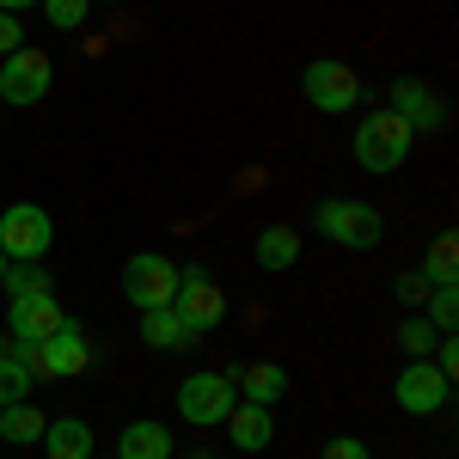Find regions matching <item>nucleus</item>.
<instances>
[{
  "label": "nucleus",
  "mask_w": 459,
  "mask_h": 459,
  "mask_svg": "<svg viewBox=\"0 0 459 459\" xmlns=\"http://www.w3.org/2000/svg\"><path fill=\"white\" fill-rule=\"evenodd\" d=\"M417 147V129L398 117V110H368L355 123V166L361 172H398Z\"/></svg>",
  "instance_id": "f257e3e1"
},
{
  "label": "nucleus",
  "mask_w": 459,
  "mask_h": 459,
  "mask_svg": "<svg viewBox=\"0 0 459 459\" xmlns=\"http://www.w3.org/2000/svg\"><path fill=\"white\" fill-rule=\"evenodd\" d=\"M313 227L325 233V239L350 246V251H374L380 239H386L380 209H374V203H350V196H325V203L313 209Z\"/></svg>",
  "instance_id": "f03ea898"
},
{
  "label": "nucleus",
  "mask_w": 459,
  "mask_h": 459,
  "mask_svg": "<svg viewBox=\"0 0 459 459\" xmlns=\"http://www.w3.org/2000/svg\"><path fill=\"white\" fill-rule=\"evenodd\" d=\"M56 246V227H49V209L37 203H13L0 214V251L6 264H43V251Z\"/></svg>",
  "instance_id": "7ed1b4c3"
},
{
  "label": "nucleus",
  "mask_w": 459,
  "mask_h": 459,
  "mask_svg": "<svg viewBox=\"0 0 459 459\" xmlns=\"http://www.w3.org/2000/svg\"><path fill=\"white\" fill-rule=\"evenodd\" d=\"M239 404V386L227 380V374H190L184 386H178V417L184 423H196V429H221L227 423V411Z\"/></svg>",
  "instance_id": "20e7f679"
},
{
  "label": "nucleus",
  "mask_w": 459,
  "mask_h": 459,
  "mask_svg": "<svg viewBox=\"0 0 459 459\" xmlns=\"http://www.w3.org/2000/svg\"><path fill=\"white\" fill-rule=\"evenodd\" d=\"M123 294H129V307H142V313H153V307H172V294H178V264H166L160 251H135V257L123 264Z\"/></svg>",
  "instance_id": "39448f33"
},
{
  "label": "nucleus",
  "mask_w": 459,
  "mask_h": 459,
  "mask_svg": "<svg viewBox=\"0 0 459 459\" xmlns=\"http://www.w3.org/2000/svg\"><path fill=\"white\" fill-rule=\"evenodd\" d=\"M300 86H307V105L325 110V117H337V110H355L361 105V80H355L343 62H307V74H300Z\"/></svg>",
  "instance_id": "423d86ee"
},
{
  "label": "nucleus",
  "mask_w": 459,
  "mask_h": 459,
  "mask_svg": "<svg viewBox=\"0 0 459 459\" xmlns=\"http://www.w3.org/2000/svg\"><path fill=\"white\" fill-rule=\"evenodd\" d=\"M172 313L190 325V331H214L227 318V294L209 282V270H178V294H172Z\"/></svg>",
  "instance_id": "0eeeda50"
},
{
  "label": "nucleus",
  "mask_w": 459,
  "mask_h": 459,
  "mask_svg": "<svg viewBox=\"0 0 459 459\" xmlns=\"http://www.w3.org/2000/svg\"><path fill=\"white\" fill-rule=\"evenodd\" d=\"M49 80H56V68H49L43 49H13V56L0 62V99H6V105H37V99L49 92Z\"/></svg>",
  "instance_id": "6e6552de"
},
{
  "label": "nucleus",
  "mask_w": 459,
  "mask_h": 459,
  "mask_svg": "<svg viewBox=\"0 0 459 459\" xmlns=\"http://www.w3.org/2000/svg\"><path fill=\"white\" fill-rule=\"evenodd\" d=\"M392 398H398V404H404L411 417H435V411H441V404L454 398V380H447V374H441L435 361H411V368H404V374L392 380Z\"/></svg>",
  "instance_id": "1a4fd4ad"
},
{
  "label": "nucleus",
  "mask_w": 459,
  "mask_h": 459,
  "mask_svg": "<svg viewBox=\"0 0 459 459\" xmlns=\"http://www.w3.org/2000/svg\"><path fill=\"white\" fill-rule=\"evenodd\" d=\"M386 110H398V117L417 129V135H435V129L447 123V105L435 99V86L411 80V74H404V80H392V105H386Z\"/></svg>",
  "instance_id": "9d476101"
},
{
  "label": "nucleus",
  "mask_w": 459,
  "mask_h": 459,
  "mask_svg": "<svg viewBox=\"0 0 459 459\" xmlns=\"http://www.w3.org/2000/svg\"><path fill=\"white\" fill-rule=\"evenodd\" d=\"M86 361H92L86 331H80L74 318H62V331H49V337H43V380H74Z\"/></svg>",
  "instance_id": "9b49d317"
},
{
  "label": "nucleus",
  "mask_w": 459,
  "mask_h": 459,
  "mask_svg": "<svg viewBox=\"0 0 459 459\" xmlns=\"http://www.w3.org/2000/svg\"><path fill=\"white\" fill-rule=\"evenodd\" d=\"M62 307H56V294H19L13 307H6V331L13 337H25V343H43L49 331H62Z\"/></svg>",
  "instance_id": "f8f14e48"
},
{
  "label": "nucleus",
  "mask_w": 459,
  "mask_h": 459,
  "mask_svg": "<svg viewBox=\"0 0 459 459\" xmlns=\"http://www.w3.org/2000/svg\"><path fill=\"white\" fill-rule=\"evenodd\" d=\"M117 459H172V429L153 417H135L117 435Z\"/></svg>",
  "instance_id": "ddd939ff"
},
{
  "label": "nucleus",
  "mask_w": 459,
  "mask_h": 459,
  "mask_svg": "<svg viewBox=\"0 0 459 459\" xmlns=\"http://www.w3.org/2000/svg\"><path fill=\"white\" fill-rule=\"evenodd\" d=\"M227 435H233V447H239V454H264V447H270V435H276L270 404H233V411H227Z\"/></svg>",
  "instance_id": "4468645a"
},
{
  "label": "nucleus",
  "mask_w": 459,
  "mask_h": 459,
  "mask_svg": "<svg viewBox=\"0 0 459 459\" xmlns=\"http://www.w3.org/2000/svg\"><path fill=\"white\" fill-rule=\"evenodd\" d=\"M142 337L153 343V350H196V343H203V331H190V325H184L172 307H153V313H142Z\"/></svg>",
  "instance_id": "2eb2a0df"
},
{
  "label": "nucleus",
  "mask_w": 459,
  "mask_h": 459,
  "mask_svg": "<svg viewBox=\"0 0 459 459\" xmlns=\"http://www.w3.org/2000/svg\"><path fill=\"white\" fill-rule=\"evenodd\" d=\"M227 380L246 392L251 404H276V398L288 392V374L276 368V361H257V368H227Z\"/></svg>",
  "instance_id": "dca6fc26"
},
{
  "label": "nucleus",
  "mask_w": 459,
  "mask_h": 459,
  "mask_svg": "<svg viewBox=\"0 0 459 459\" xmlns=\"http://www.w3.org/2000/svg\"><path fill=\"white\" fill-rule=\"evenodd\" d=\"M43 447H49V459H92V429L80 417H56L43 429Z\"/></svg>",
  "instance_id": "f3484780"
},
{
  "label": "nucleus",
  "mask_w": 459,
  "mask_h": 459,
  "mask_svg": "<svg viewBox=\"0 0 459 459\" xmlns=\"http://www.w3.org/2000/svg\"><path fill=\"white\" fill-rule=\"evenodd\" d=\"M43 429H49V417L37 411V404H0V441H13V447H31V441H43Z\"/></svg>",
  "instance_id": "a211bd4d"
},
{
  "label": "nucleus",
  "mask_w": 459,
  "mask_h": 459,
  "mask_svg": "<svg viewBox=\"0 0 459 459\" xmlns=\"http://www.w3.org/2000/svg\"><path fill=\"white\" fill-rule=\"evenodd\" d=\"M300 257V233L294 227H264L257 233V270H288Z\"/></svg>",
  "instance_id": "6ab92c4d"
},
{
  "label": "nucleus",
  "mask_w": 459,
  "mask_h": 459,
  "mask_svg": "<svg viewBox=\"0 0 459 459\" xmlns=\"http://www.w3.org/2000/svg\"><path fill=\"white\" fill-rule=\"evenodd\" d=\"M423 318L441 331V337L459 325V294H454V282H435V288H429V313H423Z\"/></svg>",
  "instance_id": "aec40b11"
},
{
  "label": "nucleus",
  "mask_w": 459,
  "mask_h": 459,
  "mask_svg": "<svg viewBox=\"0 0 459 459\" xmlns=\"http://www.w3.org/2000/svg\"><path fill=\"white\" fill-rule=\"evenodd\" d=\"M0 288H6V300H19V294H49V276H43V264H13V270L0 276Z\"/></svg>",
  "instance_id": "412c9836"
},
{
  "label": "nucleus",
  "mask_w": 459,
  "mask_h": 459,
  "mask_svg": "<svg viewBox=\"0 0 459 459\" xmlns=\"http://www.w3.org/2000/svg\"><path fill=\"white\" fill-rule=\"evenodd\" d=\"M435 337H441V331H435L429 318H404V325H398V343H404V355H411V361H429Z\"/></svg>",
  "instance_id": "4be33fe9"
},
{
  "label": "nucleus",
  "mask_w": 459,
  "mask_h": 459,
  "mask_svg": "<svg viewBox=\"0 0 459 459\" xmlns=\"http://www.w3.org/2000/svg\"><path fill=\"white\" fill-rule=\"evenodd\" d=\"M423 276H429V282H454V276H459V246L447 239V233H441V239L429 246V264H423Z\"/></svg>",
  "instance_id": "5701e85b"
},
{
  "label": "nucleus",
  "mask_w": 459,
  "mask_h": 459,
  "mask_svg": "<svg viewBox=\"0 0 459 459\" xmlns=\"http://www.w3.org/2000/svg\"><path fill=\"white\" fill-rule=\"evenodd\" d=\"M43 13H49V25L56 31H80L86 25V13H92V0H37Z\"/></svg>",
  "instance_id": "b1692460"
},
{
  "label": "nucleus",
  "mask_w": 459,
  "mask_h": 459,
  "mask_svg": "<svg viewBox=\"0 0 459 459\" xmlns=\"http://www.w3.org/2000/svg\"><path fill=\"white\" fill-rule=\"evenodd\" d=\"M19 398H31V368H19L13 355L0 361V404H19Z\"/></svg>",
  "instance_id": "393cba45"
},
{
  "label": "nucleus",
  "mask_w": 459,
  "mask_h": 459,
  "mask_svg": "<svg viewBox=\"0 0 459 459\" xmlns=\"http://www.w3.org/2000/svg\"><path fill=\"white\" fill-rule=\"evenodd\" d=\"M318 459H374L368 441H355V435H337V441H325V454Z\"/></svg>",
  "instance_id": "a878e982"
},
{
  "label": "nucleus",
  "mask_w": 459,
  "mask_h": 459,
  "mask_svg": "<svg viewBox=\"0 0 459 459\" xmlns=\"http://www.w3.org/2000/svg\"><path fill=\"white\" fill-rule=\"evenodd\" d=\"M435 368H441L447 380L459 374V343H454V331H447V337H435Z\"/></svg>",
  "instance_id": "bb28decb"
},
{
  "label": "nucleus",
  "mask_w": 459,
  "mask_h": 459,
  "mask_svg": "<svg viewBox=\"0 0 459 459\" xmlns=\"http://www.w3.org/2000/svg\"><path fill=\"white\" fill-rule=\"evenodd\" d=\"M429 288H435V282H429L423 270H411V276H398V300H411V307H417V300H429Z\"/></svg>",
  "instance_id": "cd10ccee"
},
{
  "label": "nucleus",
  "mask_w": 459,
  "mask_h": 459,
  "mask_svg": "<svg viewBox=\"0 0 459 459\" xmlns=\"http://www.w3.org/2000/svg\"><path fill=\"white\" fill-rule=\"evenodd\" d=\"M19 19H13V13H0V56H13V49H25V43H19Z\"/></svg>",
  "instance_id": "c85d7f7f"
},
{
  "label": "nucleus",
  "mask_w": 459,
  "mask_h": 459,
  "mask_svg": "<svg viewBox=\"0 0 459 459\" xmlns=\"http://www.w3.org/2000/svg\"><path fill=\"white\" fill-rule=\"evenodd\" d=\"M25 6H37V0H0V13H25Z\"/></svg>",
  "instance_id": "c756f323"
},
{
  "label": "nucleus",
  "mask_w": 459,
  "mask_h": 459,
  "mask_svg": "<svg viewBox=\"0 0 459 459\" xmlns=\"http://www.w3.org/2000/svg\"><path fill=\"white\" fill-rule=\"evenodd\" d=\"M0 276H6V251H0Z\"/></svg>",
  "instance_id": "7c9ffc66"
},
{
  "label": "nucleus",
  "mask_w": 459,
  "mask_h": 459,
  "mask_svg": "<svg viewBox=\"0 0 459 459\" xmlns=\"http://www.w3.org/2000/svg\"><path fill=\"white\" fill-rule=\"evenodd\" d=\"M0 361H6V337H0Z\"/></svg>",
  "instance_id": "2f4dec72"
}]
</instances>
